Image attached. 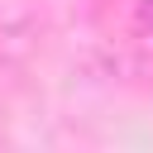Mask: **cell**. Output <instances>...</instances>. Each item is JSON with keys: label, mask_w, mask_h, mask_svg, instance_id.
Instances as JSON below:
<instances>
[{"label": "cell", "mask_w": 153, "mask_h": 153, "mask_svg": "<svg viewBox=\"0 0 153 153\" xmlns=\"http://www.w3.org/2000/svg\"><path fill=\"white\" fill-rule=\"evenodd\" d=\"M139 29H153V0L139 5Z\"/></svg>", "instance_id": "1"}]
</instances>
